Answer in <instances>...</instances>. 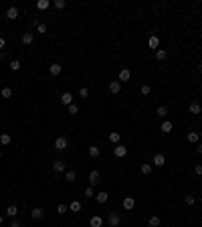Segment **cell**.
I'll list each match as a JSON object with an SVG mask.
<instances>
[{
	"instance_id": "6da1fadb",
	"label": "cell",
	"mask_w": 202,
	"mask_h": 227,
	"mask_svg": "<svg viewBox=\"0 0 202 227\" xmlns=\"http://www.w3.org/2000/svg\"><path fill=\"white\" fill-rule=\"evenodd\" d=\"M67 146H69V140L65 136H59V138L55 140V148H57V150H65Z\"/></svg>"
},
{
	"instance_id": "7a4b0ae2",
	"label": "cell",
	"mask_w": 202,
	"mask_h": 227,
	"mask_svg": "<svg viewBox=\"0 0 202 227\" xmlns=\"http://www.w3.org/2000/svg\"><path fill=\"white\" fill-rule=\"evenodd\" d=\"M99 181H101V174H99V170H91V173H89V183H91V187L99 185Z\"/></svg>"
},
{
	"instance_id": "3957f363",
	"label": "cell",
	"mask_w": 202,
	"mask_h": 227,
	"mask_svg": "<svg viewBox=\"0 0 202 227\" xmlns=\"http://www.w3.org/2000/svg\"><path fill=\"white\" fill-rule=\"evenodd\" d=\"M127 154V146H121V144H117V146L113 148V156L115 158H123Z\"/></svg>"
},
{
	"instance_id": "277c9868",
	"label": "cell",
	"mask_w": 202,
	"mask_h": 227,
	"mask_svg": "<svg viewBox=\"0 0 202 227\" xmlns=\"http://www.w3.org/2000/svg\"><path fill=\"white\" fill-rule=\"evenodd\" d=\"M107 221H109L111 227H117L119 223H121V217L117 215V213H109V217H107Z\"/></svg>"
},
{
	"instance_id": "5b68a950",
	"label": "cell",
	"mask_w": 202,
	"mask_h": 227,
	"mask_svg": "<svg viewBox=\"0 0 202 227\" xmlns=\"http://www.w3.org/2000/svg\"><path fill=\"white\" fill-rule=\"evenodd\" d=\"M6 18L8 20H16V18H18V8H16V6H10L6 10Z\"/></svg>"
},
{
	"instance_id": "8992f818",
	"label": "cell",
	"mask_w": 202,
	"mask_h": 227,
	"mask_svg": "<svg viewBox=\"0 0 202 227\" xmlns=\"http://www.w3.org/2000/svg\"><path fill=\"white\" fill-rule=\"evenodd\" d=\"M134 207H135V199H134V197H126V199H123V209L131 211Z\"/></svg>"
},
{
	"instance_id": "52a82bcc",
	"label": "cell",
	"mask_w": 202,
	"mask_h": 227,
	"mask_svg": "<svg viewBox=\"0 0 202 227\" xmlns=\"http://www.w3.org/2000/svg\"><path fill=\"white\" fill-rule=\"evenodd\" d=\"M61 104H63V106H71V104H73V93H71V91H65V93L61 95Z\"/></svg>"
},
{
	"instance_id": "ba28073f",
	"label": "cell",
	"mask_w": 202,
	"mask_h": 227,
	"mask_svg": "<svg viewBox=\"0 0 202 227\" xmlns=\"http://www.w3.org/2000/svg\"><path fill=\"white\" fill-rule=\"evenodd\" d=\"M166 164V156L162 152H158L156 156H154V166H164Z\"/></svg>"
},
{
	"instance_id": "9c48e42d",
	"label": "cell",
	"mask_w": 202,
	"mask_h": 227,
	"mask_svg": "<svg viewBox=\"0 0 202 227\" xmlns=\"http://www.w3.org/2000/svg\"><path fill=\"white\" fill-rule=\"evenodd\" d=\"M61 71H63V67L59 65V63H53V65L49 67V73L53 75V77H57V75H61Z\"/></svg>"
},
{
	"instance_id": "30bf717a",
	"label": "cell",
	"mask_w": 202,
	"mask_h": 227,
	"mask_svg": "<svg viewBox=\"0 0 202 227\" xmlns=\"http://www.w3.org/2000/svg\"><path fill=\"white\" fill-rule=\"evenodd\" d=\"M130 77H131V71L130 69H121V71H119L117 81H119V83H121V81H130Z\"/></svg>"
},
{
	"instance_id": "8fae6325",
	"label": "cell",
	"mask_w": 202,
	"mask_h": 227,
	"mask_svg": "<svg viewBox=\"0 0 202 227\" xmlns=\"http://www.w3.org/2000/svg\"><path fill=\"white\" fill-rule=\"evenodd\" d=\"M107 199H109V195H107L105 191H99V193H97V195H95V201H97V203H99V205L107 203Z\"/></svg>"
},
{
	"instance_id": "7c38bea8",
	"label": "cell",
	"mask_w": 202,
	"mask_h": 227,
	"mask_svg": "<svg viewBox=\"0 0 202 227\" xmlns=\"http://www.w3.org/2000/svg\"><path fill=\"white\" fill-rule=\"evenodd\" d=\"M109 91L111 93H119V91H121V83H119L117 79H115V81H109Z\"/></svg>"
},
{
	"instance_id": "4fadbf2b",
	"label": "cell",
	"mask_w": 202,
	"mask_h": 227,
	"mask_svg": "<svg viewBox=\"0 0 202 227\" xmlns=\"http://www.w3.org/2000/svg\"><path fill=\"white\" fill-rule=\"evenodd\" d=\"M63 170H65V162H63V160H55L53 162V173H63Z\"/></svg>"
},
{
	"instance_id": "5bb4252c",
	"label": "cell",
	"mask_w": 202,
	"mask_h": 227,
	"mask_svg": "<svg viewBox=\"0 0 202 227\" xmlns=\"http://www.w3.org/2000/svg\"><path fill=\"white\" fill-rule=\"evenodd\" d=\"M172 128H174V126H172V122H170V120H164V122H162V126H160V130L164 132V134H170V132H172Z\"/></svg>"
},
{
	"instance_id": "9a60e30c",
	"label": "cell",
	"mask_w": 202,
	"mask_h": 227,
	"mask_svg": "<svg viewBox=\"0 0 202 227\" xmlns=\"http://www.w3.org/2000/svg\"><path fill=\"white\" fill-rule=\"evenodd\" d=\"M188 110H190V114H200L202 112V106L198 104V101H192V104L188 106Z\"/></svg>"
},
{
	"instance_id": "2e32d148",
	"label": "cell",
	"mask_w": 202,
	"mask_h": 227,
	"mask_svg": "<svg viewBox=\"0 0 202 227\" xmlns=\"http://www.w3.org/2000/svg\"><path fill=\"white\" fill-rule=\"evenodd\" d=\"M148 47L150 49H158V47H160V39L158 37H150L148 39Z\"/></svg>"
},
{
	"instance_id": "e0dca14e",
	"label": "cell",
	"mask_w": 202,
	"mask_h": 227,
	"mask_svg": "<svg viewBox=\"0 0 202 227\" xmlns=\"http://www.w3.org/2000/svg\"><path fill=\"white\" fill-rule=\"evenodd\" d=\"M89 225H91V227H101L103 225V219H101L99 215H93L91 221H89Z\"/></svg>"
},
{
	"instance_id": "ac0fdd59",
	"label": "cell",
	"mask_w": 202,
	"mask_h": 227,
	"mask_svg": "<svg viewBox=\"0 0 202 227\" xmlns=\"http://www.w3.org/2000/svg\"><path fill=\"white\" fill-rule=\"evenodd\" d=\"M42 215H45V211H42V209H38V207H34L32 211H31V217H32V219H41Z\"/></svg>"
},
{
	"instance_id": "d6986e66",
	"label": "cell",
	"mask_w": 202,
	"mask_h": 227,
	"mask_svg": "<svg viewBox=\"0 0 202 227\" xmlns=\"http://www.w3.org/2000/svg\"><path fill=\"white\" fill-rule=\"evenodd\" d=\"M49 6H51V0H38V2H37V8H38V10H47Z\"/></svg>"
},
{
	"instance_id": "ffe728a7",
	"label": "cell",
	"mask_w": 202,
	"mask_h": 227,
	"mask_svg": "<svg viewBox=\"0 0 202 227\" xmlns=\"http://www.w3.org/2000/svg\"><path fill=\"white\" fill-rule=\"evenodd\" d=\"M6 215L8 217H16L18 215V207H16V205H10V207L6 209Z\"/></svg>"
},
{
	"instance_id": "44dd1931",
	"label": "cell",
	"mask_w": 202,
	"mask_h": 227,
	"mask_svg": "<svg viewBox=\"0 0 202 227\" xmlns=\"http://www.w3.org/2000/svg\"><path fill=\"white\" fill-rule=\"evenodd\" d=\"M0 95H2L4 100H10V97H12V87H2V91H0Z\"/></svg>"
},
{
	"instance_id": "7402d4cb",
	"label": "cell",
	"mask_w": 202,
	"mask_h": 227,
	"mask_svg": "<svg viewBox=\"0 0 202 227\" xmlns=\"http://www.w3.org/2000/svg\"><path fill=\"white\" fill-rule=\"evenodd\" d=\"M99 154H101L99 146H89V156H91V158H97Z\"/></svg>"
},
{
	"instance_id": "603a6c76",
	"label": "cell",
	"mask_w": 202,
	"mask_h": 227,
	"mask_svg": "<svg viewBox=\"0 0 202 227\" xmlns=\"http://www.w3.org/2000/svg\"><path fill=\"white\" fill-rule=\"evenodd\" d=\"M69 211H73V213H79V211H81V203H79V201H73V203L69 205Z\"/></svg>"
},
{
	"instance_id": "cb8c5ba5",
	"label": "cell",
	"mask_w": 202,
	"mask_h": 227,
	"mask_svg": "<svg viewBox=\"0 0 202 227\" xmlns=\"http://www.w3.org/2000/svg\"><path fill=\"white\" fill-rule=\"evenodd\" d=\"M10 134H0V144H2V146H8V144H10Z\"/></svg>"
},
{
	"instance_id": "d4e9b609",
	"label": "cell",
	"mask_w": 202,
	"mask_h": 227,
	"mask_svg": "<svg viewBox=\"0 0 202 227\" xmlns=\"http://www.w3.org/2000/svg\"><path fill=\"white\" fill-rule=\"evenodd\" d=\"M140 170H141V174H152V164H150V162H144Z\"/></svg>"
},
{
	"instance_id": "484cf974",
	"label": "cell",
	"mask_w": 202,
	"mask_h": 227,
	"mask_svg": "<svg viewBox=\"0 0 202 227\" xmlns=\"http://www.w3.org/2000/svg\"><path fill=\"white\" fill-rule=\"evenodd\" d=\"M32 39H34L32 33H24V35H22V43H24V45H31V43H32Z\"/></svg>"
},
{
	"instance_id": "4316f807",
	"label": "cell",
	"mask_w": 202,
	"mask_h": 227,
	"mask_svg": "<svg viewBox=\"0 0 202 227\" xmlns=\"http://www.w3.org/2000/svg\"><path fill=\"white\" fill-rule=\"evenodd\" d=\"M53 6L57 8V10H63V8L67 6V2H65V0H53Z\"/></svg>"
},
{
	"instance_id": "83f0119b",
	"label": "cell",
	"mask_w": 202,
	"mask_h": 227,
	"mask_svg": "<svg viewBox=\"0 0 202 227\" xmlns=\"http://www.w3.org/2000/svg\"><path fill=\"white\" fill-rule=\"evenodd\" d=\"M109 140H111L113 144H117L119 140H121V134H119V132H111V134H109Z\"/></svg>"
},
{
	"instance_id": "f1b7e54d",
	"label": "cell",
	"mask_w": 202,
	"mask_h": 227,
	"mask_svg": "<svg viewBox=\"0 0 202 227\" xmlns=\"http://www.w3.org/2000/svg\"><path fill=\"white\" fill-rule=\"evenodd\" d=\"M65 178L69 183H73V181H77V173L75 170H67V174H65Z\"/></svg>"
},
{
	"instance_id": "f546056e",
	"label": "cell",
	"mask_w": 202,
	"mask_h": 227,
	"mask_svg": "<svg viewBox=\"0 0 202 227\" xmlns=\"http://www.w3.org/2000/svg\"><path fill=\"white\" fill-rule=\"evenodd\" d=\"M188 142L198 144V132H190V134H188Z\"/></svg>"
},
{
	"instance_id": "4dcf8cb0",
	"label": "cell",
	"mask_w": 202,
	"mask_h": 227,
	"mask_svg": "<svg viewBox=\"0 0 202 227\" xmlns=\"http://www.w3.org/2000/svg\"><path fill=\"white\" fill-rule=\"evenodd\" d=\"M158 116H160V118H166V116H168V108H166V106H160V108H158V112H156Z\"/></svg>"
},
{
	"instance_id": "1f68e13d",
	"label": "cell",
	"mask_w": 202,
	"mask_h": 227,
	"mask_svg": "<svg viewBox=\"0 0 202 227\" xmlns=\"http://www.w3.org/2000/svg\"><path fill=\"white\" fill-rule=\"evenodd\" d=\"M156 59H158V61H164V59H166V51L164 49H158L156 51Z\"/></svg>"
},
{
	"instance_id": "d6a6232c",
	"label": "cell",
	"mask_w": 202,
	"mask_h": 227,
	"mask_svg": "<svg viewBox=\"0 0 202 227\" xmlns=\"http://www.w3.org/2000/svg\"><path fill=\"white\" fill-rule=\"evenodd\" d=\"M158 225H160V217H158V215L150 217V227H158Z\"/></svg>"
},
{
	"instance_id": "836d02e7",
	"label": "cell",
	"mask_w": 202,
	"mask_h": 227,
	"mask_svg": "<svg viewBox=\"0 0 202 227\" xmlns=\"http://www.w3.org/2000/svg\"><path fill=\"white\" fill-rule=\"evenodd\" d=\"M67 211H69V207H67L65 203H61V205H59V207H57V213H59V215H65Z\"/></svg>"
},
{
	"instance_id": "e575fe53",
	"label": "cell",
	"mask_w": 202,
	"mask_h": 227,
	"mask_svg": "<svg viewBox=\"0 0 202 227\" xmlns=\"http://www.w3.org/2000/svg\"><path fill=\"white\" fill-rule=\"evenodd\" d=\"M8 67H10L12 71H18L20 69V61H18V59H14V61H10V65H8Z\"/></svg>"
},
{
	"instance_id": "d590c367",
	"label": "cell",
	"mask_w": 202,
	"mask_h": 227,
	"mask_svg": "<svg viewBox=\"0 0 202 227\" xmlns=\"http://www.w3.org/2000/svg\"><path fill=\"white\" fill-rule=\"evenodd\" d=\"M69 114H71V116H75V114H79V106H75V104H71V106H69Z\"/></svg>"
},
{
	"instance_id": "8d00e7d4",
	"label": "cell",
	"mask_w": 202,
	"mask_h": 227,
	"mask_svg": "<svg viewBox=\"0 0 202 227\" xmlns=\"http://www.w3.org/2000/svg\"><path fill=\"white\" fill-rule=\"evenodd\" d=\"M150 91H152V87H150L148 83H145V85H141V93H144V95H150Z\"/></svg>"
},
{
	"instance_id": "74e56055",
	"label": "cell",
	"mask_w": 202,
	"mask_h": 227,
	"mask_svg": "<svg viewBox=\"0 0 202 227\" xmlns=\"http://www.w3.org/2000/svg\"><path fill=\"white\" fill-rule=\"evenodd\" d=\"M37 31H38V35H45L47 33V24H37Z\"/></svg>"
},
{
	"instance_id": "f35d334b",
	"label": "cell",
	"mask_w": 202,
	"mask_h": 227,
	"mask_svg": "<svg viewBox=\"0 0 202 227\" xmlns=\"http://www.w3.org/2000/svg\"><path fill=\"white\" fill-rule=\"evenodd\" d=\"M79 95H81V97H89V89H87V87H81V89H79Z\"/></svg>"
},
{
	"instance_id": "ab89813d",
	"label": "cell",
	"mask_w": 202,
	"mask_h": 227,
	"mask_svg": "<svg viewBox=\"0 0 202 227\" xmlns=\"http://www.w3.org/2000/svg\"><path fill=\"white\" fill-rule=\"evenodd\" d=\"M85 197H95V193H93V187H87V189H85Z\"/></svg>"
},
{
	"instance_id": "60d3db41",
	"label": "cell",
	"mask_w": 202,
	"mask_h": 227,
	"mask_svg": "<svg viewBox=\"0 0 202 227\" xmlns=\"http://www.w3.org/2000/svg\"><path fill=\"white\" fill-rule=\"evenodd\" d=\"M194 197H192V195H186V205H194Z\"/></svg>"
},
{
	"instance_id": "b9f144b4",
	"label": "cell",
	"mask_w": 202,
	"mask_h": 227,
	"mask_svg": "<svg viewBox=\"0 0 202 227\" xmlns=\"http://www.w3.org/2000/svg\"><path fill=\"white\" fill-rule=\"evenodd\" d=\"M194 173L198 174V177H202V164H196L194 166Z\"/></svg>"
},
{
	"instance_id": "7bdbcfd3",
	"label": "cell",
	"mask_w": 202,
	"mask_h": 227,
	"mask_svg": "<svg viewBox=\"0 0 202 227\" xmlns=\"http://www.w3.org/2000/svg\"><path fill=\"white\" fill-rule=\"evenodd\" d=\"M4 45H6V41H4V37H0V51L4 49Z\"/></svg>"
},
{
	"instance_id": "ee69618b",
	"label": "cell",
	"mask_w": 202,
	"mask_h": 227,
	"mask_svg": "<svg viewBox=\"0 0 202 227\" xmlns=\"http://www.w3.org/2000/svg\"><path fill=\"white\" fill-rule=\"evenodd\" d=\"M10 227H20V221H16V219H14V221L10 223Z\"/></svg>"
},
{
	"instance_id": "f6af8a7d",
	"label": "cell",
	"mask_w": 202,
	"mask_h": 227,
	"mask_svg": "<svg viewBox=\"0 0 202 227\" xmlns=\"http://www.w3.org/2000/svg\"><path fill=\"white\" fill-rule=\"evenodd\" d=\"M196 148H198V154H202V144H198V146H196Z\"/></svg>"
},
{
	"instance_id": "bcb514c9",
	"label": "cell",
	"mask_w": 202,
	"mask_h": 227,
	"mask_svg": "<svg viewBox=\"0 0 202 227\" xmlns=\"http://www.w3.org/2000/svg\"><path fill=\"white\" fill-rule=\"evenodd\" d=\"M198 71H202V61H200V63H198Z\"/></svg>"
},
{
	"instance_id": "7dc6e473",
	"label": "cell",
	"mask_w": 202,
	"mask_h": 227,
	"mask_svg": "<svg viewBox=\"0 0 202 227\" xmlns=\"http://www.w3.org/2000/svg\"><path fill=\"white\" fill-rule=\"evenodd\" d=\"M2 223H4V217H2V215H0V225H2Z\"/></svg>"
},
{
	"instance_id": "c3c4849f",
	"label": "cell",
	"mask_w": 202,
	"mask_h": 227,
	"mask_svg": "<svg viewBox=\"0 0 202 227\" xmlns=\"http://www.w3.org/2000/svg\"><path fill=\"white\" fill-rule=\"evenodd\" d=\"M0 160H2V154H0Z\"/></svg>"
},
{
	"instance_id": "681fc988",
	"label": "cell",
	"mask_w": 202,
	"mask_h": 227,
	"mask_svg": "<svg viewBox=\"0 0 202 227\" xmlns=\"http://www.w3.org/2000/svg\"><path fill=\"white\" fill-rule=\"evenodd\" d=\"M200 37H202V33H200Z\"/></svg>"
}]
</instances>
